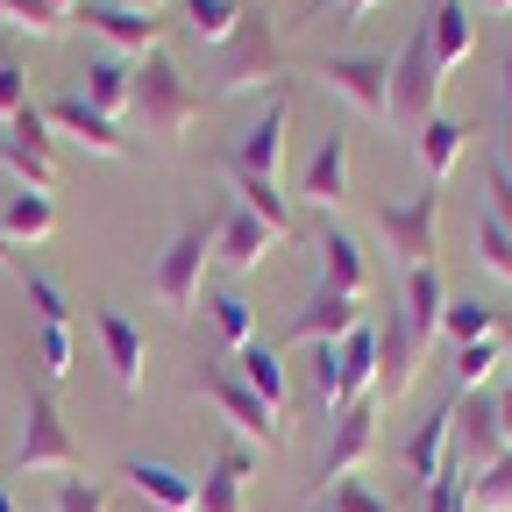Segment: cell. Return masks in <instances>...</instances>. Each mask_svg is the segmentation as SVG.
I'll list each match as a JSON object with an SVG mask.
<instances>
[{
  "instance_id": "6da1fadb",
  "label": "cell",
  "mask_w": 512,
  "mask_h": 512,
  "mask_svg": "<svg viewBox=\"0 0 512 512\" xmlns=\"http://www.w3.org/2000/svg\"><path fill=\"white\" fill-rule=\"evenodd\" d=\"M441 114V64H434V29L413 22V36L392 57V128L399 136H420V128Z\"/></svg>"
},
{
  "instance_id": "7a4b0ae2",
  "label": "cell",
  "mask_w": 512,
  "mask_h": 512,
  "mask_svg": "<svg viewBox=\"0 0 512 512\" xmlns=\"http://www.w3.org/2000/svg\"><path fill=\"white\" fill-rule=\"evenodd\" d=\"M136 114H143V136H164V143L200 121V93L185 86V72H178L164 50H150L136 64Z\"/></svg>"
},
{
  "instance_id": "3957f363",
  "label": "cell",
  "mask_w": 512,
  "mask_h": 512,
  "mask_svg": "<svg viewBox=\"0 0 512 512\" xmlns=\"http://www.w3.org/2000/svg\"><path fill=\"white\" fill-rule=\"evenodd\" d=\"M278 64H285V50H278V22H271L264 8H242L235 36L221 43V79H214V93L278 86Z\"/></svg>"
},
{
  "instance_id": "277c9868",
  "label": "cell",
  "mask_w": 512,
  "mask_h": 512,
  "mask_svg": "<svg viewBox=\"0 0 512 512\" xmlns=\"http://www.w3.org/2000/svg\"><path fill=\"white\" fill-rule=\"evenodd\" d=\"M214 249H221V221H185V228L171 235V249L157 256V278H150L171 313H192V306H200V278H207V264H214Z\"/></svg>"
},
{
  "instance_id": "5b68a950",
  "label": "cell",
  "mask_w": 512,
  "mask_h": 512,
  "mask_svg": "<svg viewBox=\"0 0 512 512\" xmlns=\"http://www.w3.org/2000/svg\"><path fill=\"white\" fill-rule=\"evenodd\" d=\"M370 221H377L384 249H392L406 271L434 264V235H441V192H434V185L413 192V200H384V207H370Z\"/></svg>"
},
{
  "instance_id": "8992f818",
  "label": "cell",
  "mask_w": 512,
  "mask_h": 512,
  "mask_svg": "<svg viewBox=\"0 0 512 512\" xmlns=\"http://www.w3.org/2000/svg\"><path fill=\"white\" fill-rule=\"evenodd\" d=\"M15 470H79V441L64 427L50 384H36L22 406V441H15Z\"/></svg>"
},
{
  "instance_id": "52a82bcc",
  "label": "cell",
  "mask_w": 512,
  "mask_h": 512,
  "mask_svg": "<svg viewBox=\"0 0 512 512\" xmlns=\"http://www.w3.org/2000/svg\"><path fill=\"white\" fill-rule=\"evenodd\" d=\"M320 79H328L356 114L384 121L392 128V57H363V50H335V57H320Z\"/></svg>"
},
{
  "instance_id": "ba28073f",
  "label": "cell",
  "mask_w": 512,
  "mask_h": 512,
  "mask_svg": "<svg viewBox=\"0 0 512 512\" xmlns=\"http://www.w3.org/2000/svg\"><path fill=\"white\" fill-rule=\"evenodd\" d=\"M200 392L214 399V413H221L228 427L256 434V448H278V441H285V420H278V413L235 377V363H207V370H200Z\"/></svg>"
},
{
  "instance_id": "9c48e42d",
  "label": "cell",
  "mask_w": 512,
  "mask_h": 512,
  "mask_svg": "<svg viewBox=\"0 0 512 512\" xmlns=\"http://www.w3.org/2000/svg\"><path fill=\"white\" fill-rule=\"evenodd\" d=\"M406 470L420 491H434L448 470H456V406H434L413 434H406Z\"/></svg>"
},
{
  "instance_id": "30bf717a",
  "label": "cell",
  "mask_w": 512,
  "mask_h": 512,
  "mask_svg": "<svg viewBox=\"0 0 512 512\" xmlns=\"http://www.w3.org/2000/svg\"><path fill=\"white\" fill-rule=\"evenodd\" d=\"M498 456H512L505 434H498V399H491V392H463V399H456V463L491 470Z\"/></svg>"
},
{
  "instance_id": "8fae6325",
  "label": "cell",
  "mask_w": 512,
  "mask_h": 512,
  "mask_svg": "<svg viewBox=\"0 0 512 512\" xmlns=\"http://www.w3.org/2000/svg\"><path fill=\"white\" fill-rule=\"evenodd\" d=\"M93 328H100V349H107L114 384H121V392H143V363H150L143 328H136L128 313H114V306H93Z\"/></svg>"
},
{
  "instance_id": "7c38bea8",
  "label": "cell",
  "mask_w": 512,
  "mask_h": 512,
  "mask_svg": "<svg viewBox=\"0 0 512 512\" xmlns=\"http://www.w3.org/2000/svg\"><path fill=\"white\" fill-rule=\"evenodd\" d=\"M86 29L107 43V50H136V57H150L157 50V36H164V22L157 15H143V8H121V0H86Z\"/></svg>"
},
{
  "instance_id": "4fadbf2b",
  "label": "cell",
  "mask_w": 512,
  "mask_h": 512,
  "mask_svg": "<svg viewBox=\"0 0 512 512\" xmlns=\"http://www.w3.org/2000/svg\"><path fill=\"white\" fill-rule=\"evenodd\" d=\"M285 128H292V107L285 100H271L264 114H256L242 136H235V150H228V164L235 171H256V178H278V157H285Z\"/></svg>"
},
{
  "instance_id": "5bb4252c",
  "label": "cell",
  "mask_w": 512,
  "mask_h": 512,
  "mask_svg": "<svg viewBox=\"0 0 512 512\" xmlns=\"http://www.w3.org/2000/svg\"><path fill=\"white\" fill-rule=\"evenodd\" d=\"M299 200L320 207V214H335L349 200V136H320V150L299 171Z\"/></svg>"
},
{
  "instance_id": "9a60e30c",
  "label": "cell",
  "mask_w": 512,
  "mask_h": 512,
  "mask_svg": "<svg viewBox=\"0 0 512 512\" xmlns=\"http://www.w3.org/2000/svg\"><path fill=\"white\" fill-rule=\"evenodd\" d=\"M370 448H377V392L370 399H356L349 413H335V441H328V477L320 484H335V477H349L356 463H370Z\"/></svg>"
},
{
  "instance_id": "2e32d148",
  "label": "cell",
  "mask_w": 512,
  "mask_h": 512,
  "mask_svg": "<svg viewBox=\"0 0 512 512\" xmlns=\"http://www.w3.org/2000/svg\"><path fill=\"white\" fill-rule=\"evenodd\" d=\"M413 370H420V342H413V328H406V313L377 320V406L399 399L406 384H413Z\"/></svg>"
},
{
  "instance_id": "e0dca14e",
  "label": "cell",
  "mask_w": 512,
  "mask_h": 512,
  "mask_svg": "<svg viewBox=\"0 0 512 512\" xmlns=\"http://www.w3.org/2000/svg\"><path fill=\"white\" fill-rule=\"evenodd\" d=\"M50 114V128H64V136H79L93 157H128V136H121V121H107V114H93L79 93H64V100H50L43 107Z\"/></svg>"
},
{
  "instance_id": "ac0fdd59",
  "label": "cell",
  "mask_w": 512,
  "mask_h": 512,
  "mask_svg": "<svg viewBox=\"0 0 512 512\" xmlns=\"http://www.w3.org/2000/svg\"><path fill=\"white\" fill-rule=\"evenodd\" d=\"M278 242H285V235H278L271 221H256L249 207H228V214H221V249H214V256H221L228 271H256Z\"/></svg>"
},
{
  "instance_id": "d6986e66",
  "label": "cell",
  "mask_w": 512,
  "mask_h": 512,
  "mask_svg": "<svg viewBox=\"0 0 512 512\" xmlns=\"http://www.w3.org/2000/svg\"><path fill=\"white\" fill-rule=\"evenodd\" d=\"M356 328H363V306L342 299V292H328V285H320V292L292 313V342H342V335H356Z\"/></svg>"
},
{
  "instance_id": "ffe728a7",
  "label": "cell",
  "mask_w": 512,
  "mask_h": 512,
  "mask_svg": "<svg viewBox=\"0 0 512 512\" xmlns=\"http://www.w3.org/2000/svg\"><path fill=\"white\" fill-rule=\"evenodd\" d=\"M121 477L136 484L157 512H200V484H192L185 470H171V463H157V456H128Z\"/></svg>"
},
{
  "instance_id": "44dd1931",
  "label": "cell",
  "mask_w": 512,
  "mask_h": 512,
  "mask_svg": "<svg viewBox=\"0 0 512 512\" xmlns=\"http://www.w3.org/2000/svg\"><path fill=\"white\" fill-rule=\"evenodd\" d=\"M320 285L342 292V299H363L370 292V256L356 249V235H342V228L320 235Z\"/></svg>"
},
{
  "instance_id": "7402d4cb",
  "label": "cell",
  "mask_w": 512,
  "mask_h": 512,
  "mask_svg": "<svg viewBox=\"0 0 512 512\" xmlns=\"http://www.w3.org/2000/svg\"><path fill=\"white\" fill-rule=\"evenodd\" d=\"M406 328H413V342L427 349L434 335H441V320H448V285H441V271L434 264H420V271H406Z\"/></svg>"
},
{
  "instance_id": "603a6c76",
  "label": "cell",
  "mask_w": 512,
  "mask_h": 512,
  "mask_svg": "<svg viewBox=\"0 0 512 512\" xmlns=\"http://www.w3.org/2000/svg\"><path fill=\"white\" fill-rule=\"evenodd\" d=\"M93 114H107V121H121L128 107H136V72L114 57V50H100L93 64H86V93H79Z\"/></svg>"
},
{
  "instance_id": "cb8c5ba5",
  "label": "cell",
  "mask_w": 512,
  "mask_h": 512,
  "mask_svg": "<svg viewBox=\"0 0 512 512\" xmlns=\"http://www.w3.org/2000/svg\"><path fill=\"white\" fill-rule=\"evenodd\" d=\"M463 143H470V128H463V121H448V114H434V121L420 128V136H413L427 185H448V178H456V164H463Z\"/></svg>"
},
{
  "instance_id": "d4e9b609",
  "label": "cell",
  "mask_w": 512,
  "mask_h": 512,
  "mask_svg": "<svg viewBox=\"0 0 512 512\" xmlns=\"http://www.w3.org/2000/svg\"><path fill=\"white\" fill-rule=\"evenodd\" d=\"M427 29H434V64H441V79L456 72V64L477 50V29H470V8L463 0H434V15H427Z\"/></svg>"
},
{
  "instance_id": "484cf974",
  "label": "cell",
  "mask_w": 512,
  "mask_h": 512,
  "mask_svg": "<svg viewBox=\"0 0 512 512\" xmlns=\"http://www.w3.org/2000/svg\"><path fill=\"white\" fill-rule=\"evenodd\" d=\"M0 228H8V242H50L57 235V207H50V192H8L0 200Z\"/></svg>"
},
{
  "instance_id": "4316f807",
  "label": "cell",
  "mask_w": 512,
  "mask_h": 512,
  "mask_svg": "<svg viewBox=\"0 0 512 512\" xmlns=\"http://www.w3.org/2000/svg\"><path fill=\"white\" fill-rule=\"evenodd\" d=\"M235 377H242V384H249V392L264 399L271 413H285V363H278V349H271V342L235 349Z\"/></svg>"
},
{
  "instance_id": "83f0119b",
  "label": "cell",
  "mask_w": 512,
  "mask_h": 512,
  "mask_svg": "<svg viewBox=\"0 0 512 512\" xmlns=\"http://www.w3.org/2000/svg\"><path fill=\"white\" fill-rule=\"evenodd\" d=\"M505 363H512V349H505V328H491V335L463 342L448 370H456V384H463V392H484V384H491V377H498Z\"/></svg>"
},
{
  "instance_id": "f1b7e54d",
  "label": "cell",
  "mask_w": 512,
  "mask_h": 512,
  "mask_svg": "<svg viewBox=\"0 0 512 512\" xmlns=\"http://www.w3.org/2000/svg\"><path fill=\"white\" fill-rule=\"evenodd\" d=\"M242 477H249V456L242 448H221L214 470L200 477V512H242Z\"/></svg>"
},
{
  "instance_id": "f546056e",
  "label": "cell",
  "mask_w": 512,
  "mask_h": 512,
  "mask_svg": "<svg viewBox=\"0 0 512 512\" xmlns=\"http://www.w3.org/2000/svg\"><path fill=\"white\" fill-rule=\"evenodd\" d=\"M228 178H235V207H249L256 221H271L278 235H292V207H285L278 178H256V171H235V164H228Z\"/></svg>"
},
{
  "instance_id": "4dcf8cb0",
  "label": "cell",
  "mask_w": 512,
  "mask_h": 512,
  "mask_svg": "<svg viewBox=\"0 0 512 512\" xmlns=\"http://www.w3.org/2000/svg\"><path fill=\"white\" fill-rule=\"evenodd\" d=\"M470 256L498 278V285H512V228L505 221H491L484 207H477V221H470Z\"/></svg>"
},
{
  "instance_id": "1f68e13d",
  "label": "cell",
  "mask_w": 512,
  "mask_h": 512,
  "mask_svg": "<svg viewBox=\"0 0 512 512\" xmlns=\"http://www.w3.org/2000/svg\"><path fill=\"white\" fill-rule=\"evenodd\" d=\"M178 15L200 43H228L235 22H242V0H178Z\"/></svg>"
},
{
  "instance_id": "d6a6232c",
  "label": "cell",
  "mask_w": 512,
  "mask_h": 512,
  "mask_svg": "<svg viewBox=\"0 0 512 512\" xmlns=\"http://www.w3.org/2000/svg\"><path fill=\"white\" fill-rule=\"evenodd\" d=\"M207 320H214V335H221L228 349H249V342H256V313H249L242 292H214V299H207Z\"/></svg>"
},
{
  "instance_id": "836d02e7",
  "label": "cell",
  "mask_w": 512,
  "mask_h": 512,
  "mask_svg": "<svg viewBox=\"0 0 512 512\" xmlns=\"http://www.w3.org/2000/svg\"><path fill=\"white\" fill-rule=\"evenodd\" d=\"M0 164H8L15 178H22V192H50L57 185V164L43 157V150H29V143H15L8 128H0Z\"/></svg>"
},
{
  "instance_id": "e575fe53",
  "label": "cell",
  "mask_w": 512,
  "mask_h": 512,
  "mask_svg": "<svg viewBox=\"0 0 512 512\" xmlns=\"http://www.w3.org/2000/svg\"><path fill=\"white\" fill-rule=\"evenodd\" d=\"M470 512H512V456L491 470H470Z\"/></svg>"
},
{
  "instance_id": "d590c367",
  "label": "cell",
  "mask_w": 512,
  "mask_h": 512,
  "mask_svg": "<svg viewBox=\"0 0 512 512\" xmlns=\"http://www.w3.org/2000/svg\"><path fill=\"white\" fill-rule=\"evenodd\" d=\"M491 328H498V313H491V306H477V299H448L441 335H456V349H463V342H477V335H491Z\"/></svg>"
},
{
  "instance_id": "8d00e7d4",
  "label": "cell",
  "mask_w": 512,
  "mask_h": 512,
  "mask_svg": "<svg viewBox=\"0 0 512 512\" xmlns=\"http://www.w3.org/2000/svg\"><path fill=\"white\" fill-rule=\"evenodd\" d=\"M320 512H392V498L370 491V484H356V477H335V484H328V505H320Z\"/></svg>"
},
{
  "instance_id": "74e56055",
  "label": "cell",
  "mask_w": 512,
  "mask_h": 512,
  "mask_svg": "<svg viewBox=\"0 0 512 512\" xmlns=\"http://www.w3.org/2000/svg\"><path fill=\"white\" fill-rule=\"evenodd\" d=\"M22 292H29V306H36V320H43V328H72V306H64V292H57L50 278L22 271Z\"/></svg>"
},
{
  "instance_id": "f35d334b",
  "label": "cell",
  "mask_w": 512,
  "mask_h": 512,
  "mask_svg": "<svg viewBox=\"0 0 512 512\" xmlns=\"http://www.w3.org/2000/svg\"><path fill=\"white\" fill-rule=\"evenodd\" d=\"M36 370L57 384V377H72V328H43L36 335Z\"/></svg>"
},
{
  "instance_id": "ab89813d",
  "label": "cell",
  "mask_w": 512,
  "mask_h": 512,
  "mask_svg": "<svg viewBox=\"0 0 512 512\" xmlns=\"http://www.w3.org/2000/svg\"><path fill=\"white\" fill-rule=\"evenodd\" d=\"M420 512H470V470L456 463L434 491H420Z\"/></svg>"
},
{
  "instance_id": "60d3db41",
  "label": "cell",
  "mask_w": 512,
  "mask_h": 512,
  "mask_svg": "<svg viewBox=\"0 0 512 512\" xmlns=\"http://www.w3.org/2000/svg\"><path fill=\"white\" fill-rule=\"evenodd\" d=\"M8 22L22 29V36H57V8H50V0H8Z\"/></svg>"
},
{
  "instance_id": "b9f144b4",
  "label": "cell",
  "mask_w": 512,
  "mask_h": 512,
  "mask_svg": "<svg viewBox=\"0 0 512 512\" xmlns=\"http://www.w3.org/2000/svg\"><path fill=\"white\" fill-rule=\"evenodd\" d=\"M50 505H57V512H107V491H100V484H86V477H64Z\"/></svg>"
},
{
  "instance_id": "7bdbcfd3",
  "label": "cell",
  "mask_w": 512,
  "mask_h": 512,
  "mask_svg": "<svg viewBox=\"0 0 512 512\" xmlns=\"http://www.w3.org/2000/svg\"><path fill=\"white\" fill-rule=\"evenodd\" d=\"M8 136H15V143H29V150H43V157H50V143H57V136H50V114H43V107H22V114L8 121Z\"/></svg>"
},
{
  "instance_id": "ee69618b",
  "label": "cell",
  "mask_w": 512,
  "mask_h": 512,
  "mask_svg": "<svg viewBox=\"0 0 512 512\" xmlns=\"http://www.w3.org/2000/svg\"><path fill=\"white\" fill-rule=\"evenodd\" d=\"M22 107H29V72L22 64H0V128H8Z\"/></svg>"
},
{
  "instance_id": "f6af8a7d",
  "label": "cell",
  "mask_w": 512,
  "mask_h": 512,
  "mask_svg": "<svg viewBox=\"0 0 512 512\" xmlns=\"http://www.w3.org/2000/svg\"><path fill=\"white\" fill-rule=\"evenodd\" d=\"M484 192H491V200H484V214L512 228V171H505V164H484Z\"/></svg>"
},
{
  "instance_id": "bcb514c9",
  "label": "cell",
  "mask_w": 512,
  "mask_h": 512,
  "mask_svg": "<svg viewBox=\"0 0 512 512\" xmlns=\"http://www.w3.org/2000/svg\"><path fill=\"white\" fill-rule=\"evenodd\" d=\"M498 434H505V448H512V384L498 392Z\"/></svg>"
},
{
  "instance_id": "7dc6e473",
  "label": "cell",
  "mask_w": 512,
  "mask_h": 512,
  "mask_svg": "<svg viewBox=\"0 0 512 512\" xmlns=\"http://www.w3.org/2000/svg\"><path fill=\"white\" fill-rule=\"evenodd\" d=\"M335 8H342V15H370V8H377V0H335Z\"/></svg>"
},
{
  "instance_id": "c3c4849f",
  "label": "cell",
  "mask_w": 512,
  "mask_h": 512,
  "mask_svg": "<svg viewBox=\"0 0 512 512\" xmlns=\"http://www.w3.org/2000/svg\"><path fill=\"white\" fill-rule=\"evenodd\" d=\"M0 264H8V271H15V242H8V228H0Z\"/></svg>"
},
{
  "instance_id": "681fc988",
  "label": "cell",
  "mask_w": 512,
  "mask_h": 512,
  "mask_svg": "<svg viewBox=\"0 0 512 512\" xmlns=\"http://www.w3.org/2000/svg\"><path fill=\"white\" fill-rule=\"evenodd\" d=\"M477 8H484V15H512V0H477Z\"/></svg>"
},
{
  "instance_id": "f907efd6",
  "label": "cell",
  "mask_w": 512,
  "mask_h": 512,
  "mask_svg": "<svg viewBox=\"0 0 512 512\" xmlns=\"http://www.w3.org/2000/svg\"><path fill=\"white\" fill-rule=\"evenodd\" d=\"M505 107H512V43H505Z\"/></svg>"
},
{
  "instance_id": "816d5d0a",
  "label": "cell",
  "mask_w": 512,
  "mask_h": 512,
  "mask_svg": "<svg viewBox=\"0 0 512 512\" xmlns=\"http://www.w3.org/2000/svg\"><path fill=\"white\" fill-rule=\"evenodd\" d=\"M50 8H57V15H79V8H86V0H50Z\"/></svg>"
},
{
  "instance_id": "f5cc1de1",
  "label": "cell",
  "mask_w": 512,
  "mask_h": 512,
  "mask_svg": "<svg viewBox=\"0 0 512 512\" xmlns=\"http://www.w3.org/2000/svg\"><path fill=\"white\" fill-rule=\"evenodd\" d=\"M121 8H143V15H157V8H164V0H121Z\"/></svg>"
},
{
  "instance_id": "db71d44e",
  "label": "cell",
  "mask_w": 512,
  "mask_h": 512,
  "mask_svg": "<svg viewBox=\"0 0 512 512\" xmlns=\"http://www.w3.org/2000/svg\"><path fill=\"white\" fill-rule=\"evenodd\" d=\"M498 164H505V171H512V128H505V157H498Z\"/></svg>"
},
{
  "instance_id": "11a10c76",
  "label": "cell",
  "mask_w": 512,
  "mask_h": 512,
  "mask_svg": "<svg viewBox=\"0 0 512 512\" xmlns=\"http://www.w3.org/2000/svg\"><path fill=\"white\" fill-rule=\"evenodd\" d=\"M0 512H15V498H8V491H0Z\"/></svg>"
},
{
  "instance_id": "9f6ffc18",
  "label": "cell",
  "mask_w": 512,
  "mask_h": 512,
  "mask_svg": "<svg viewBox=\"0 0 512 512\" xmlns=\"http://www.w3.org/2000/svg\"><path fill=\"white\" fill-rule=\"evenodd\" d=\"M498 328H505V349H512V320H498Z\"/></svg>"
},
{
  "instance_id": "6f0895ef",
  "label": "cell",
  "mask_w": 512,
  "mask_h": 512,
  "mask_svg": "<svg viewBox=\"0 0 512 512\" xmlns=\"http://www.w3.org/2000/svg\"><path fill=\"white\" fill-rule=\"evenodd\" d=\"M0 15H8V0H0Z\"/></svg>"
}]
</instances>
